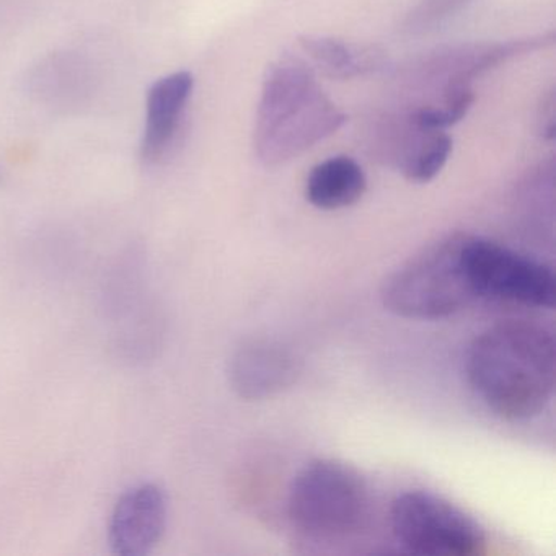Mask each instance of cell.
Instances as JSON below:
<instances>
[{
  "label": "cell",
  "mask_w": 556,
  "mask_h": 556,
  "mask_svg": "<svg viewBox=\"0 0 556 556\" xmlns=\"http://www.w3.org/2000/svg\"><path fill=\"white\" fill-rule=\"evenodd\" d=\"M467 237H445L393 271L382 286L387 311L412 320H439L478 299L465 262Z\"/></svg>",
  "instance_id": "obj_3"
},
{
  "label": "cell",
  "mask_w": 556,
  "mask_h": 556,
  "mask_svg": "<svg viewBox=\"0 0 556 556\" xmlns=\"http://www.w3.org/2000/svg\"><path fill=\"white\" fill-rule=\"evenodd\" d=\"M299 364L294 354L275 341L256 340L233 353L229 379L237 395L265 400L278 395L295 382Z\"/></svg>",
  "instance_id": "obj_8"
},
{
  "label": "cell",
  "mask_w": 556,
  "mask_h": 556,
  "mask_svg": "<svg viewBox=\"0 0 556 556\" xmlns=\"http://www.w3.org/2000/svg\"><path fill=\"white\" fill-rule=\"evenodd\" d=\"M346 115L328 99L311 64L286 56L263 79L253 148L265 167H279L340 131Z\"/></svg>",
  "instance_id": "obj_2"
},
{
  "label": "cell",
  "mask_w": 556,
  "mask_h": 556,
  "mask_svg": "<svg viewBox=\"0 0 556 556\" xmlns=\"http://www.w3.org/2000/svg\"><path fill=\"white\" fill-rule=\"evenodd\" d=\"M409 129L412 139L399 159L400 168L412 184H429L447 164L454 141L445 131H422L413 125H409Z\"/></svg>",
  "instance_id": "obj_12"
},
{
  "label": "cell",
  "mask_w": 556,
  "mask_h": 556,
  "mask_svg": "<svg viewBox=\"0 0 556 556\" xmlns=\"http://www.w3.org/2000/svg\"><path fill=\"white\" fill-rule=\"evenodd\" d=\"M5 180V168L0 165V185L4 184Z\"/></svg>",
  "instance_id": "obj_14"
},
{
  "label": "cell",
  "mask_w": 556,
  "mask_h": 556,
  "mask_svg": "<svg viewBox=\"0 0 556 556\" xmlns=\"http://www.w3.org/2000/svg\"><path fill=\"white\" fill-rule=\"evenodd\" d=\"M465 262L478 298L529 307H555L556 279L552 266L473 236H468L465 242Z\"/></svg>",
  "instance_id": "obj_6"
},
{
  "label": "cell",
  "mask_w": 556,
  "mask_h": 556,
  "mask_svg": "<svg viewBox=\"0 0 556 556\" xmlns=\"http://www.w3.org/2000/svg\"><path fill=\"white\" fill-rule=\"evenodd\" d=\"M299 43L312 64L331 79H354L377 73L383 66V53L377 48L315 35L302 37Z\"/></svg>",
  "instance_id": "obj_11"
},
{
  "label": "cell",
  "mask_w": 556,
  "mask_h": 556,
  "mask_svg": "<svg viewBox=\"0 0 556 556\" xmlns=\"http://www.w3.org/2000/svg\"><path fill=\"white\" fill-rule=\"evenodd\" d=\"M396 542L416 555H480L486 545L483 527L451 501L429 491H406L390 506Z\"/></svg>",
  "instance_id": "obj_5"
},
{
  "label": "cell",
  "mask_w": 556,
  "mask_h": 556,
  "mask_svg": "<svg viewBox=\"0 0 556 556\" xmlns=\"http://www.w3.org/2000/svg\"><path fill=\"white\" fill-rule=\"evenodd\" d=\"M194 90L193 74H168L152 84L146 99V123L141 139L144 164H157L170 151Z\"/></svg>",
  "instance_id": "obj_9"
},
{
  "label": "cell",
  "mask_w": 556,
  "mask_h": 556,
  "mask_svg": "<svg viewBox=\"0 0 556 556\" xmlns=\"http://www.w3.org/2000/svg\"><path fill=\"white\" fill-rule=\"evenodd\" d=\"M468 4L470 0H419L406 18V30L412 34L435 30L460 14Z\"/></svg>",
  "instance_id": "obj_13"
},
{
  "label": "cell",
  "mask_w": 556,
  "mask_h": 556,
  "mask_svg": "<svg viewBox=\"0 0 556 556\" xmlns=\"http://www.w3.org/2000/svg\"><path fill=\"white\" fill-rule=\"evenodd\" d=\"M367 178L354 159L338 155L312 168L305 181V198L312 206L324 211H338L354 206L363 200Z\"/></svg>",
  "instance_id": "obj_10"
},
{
  "label": "cell",
  "mask_w": 556,
  "mask_h": 556,
  "mask_svg": "<svg viewBox=\"0 0 556 556\" xmlns=\"http://www.w3.org/2000/svg\"><path fill=\"white\" fill-rule=\"evenodd\" d=\"M167 496L154 483H142L123 494L110 520V546L118 556L149 555L167 527Z\"/></svg>",
  "instance_id": "obj_7"
},
{
  "label": "cell",
  "mask_w": 556,
  "mask_h": 556,
  "mask_svg": "<svg viewBox=\"0 0 556 556\" xmlns=\"http://www.w3.org/2000/svg\"><path fill=\"white\" fill-rule=\"evenodd\" d=\"M288 516L292 527L311 539H350L369 520V488L350 465L318 458L292 480Z\"/></svg>",
  "instance_id": "obj_4"
},
{
  "label": "cell",
  "mask_w": 556,
  "mask_h": 556,
  "mask_svg": "<svg viewBox=\"0 0 556 556\" xmlns=\"http://www.w3.org/2000/svg\"><path fill=\"white\" fill-rule=\"evenodd\" d=\"M465 372L488 409L507 421H529L555 393V338L522 320L484 330L468 348Z\"/></svg>",
  "instance_id": "obj_1"
}]
</instances>
